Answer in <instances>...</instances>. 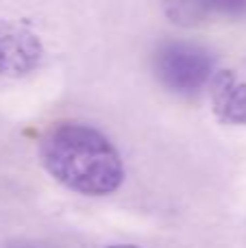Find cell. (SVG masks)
<instances>
[{
  "label": "cell",
  "instance_id": "obj_1",
  "mask_svg": "<svg viewBox=\"0 0 246 248\" xmlns=\"http://www.w3.org/2000/svg\"><path fill=\"white\" fill-rule=\"evenodd\" d=\"M37 155L50 179L81 196H111L124 183V163L113 141L85 122L48 126L37 141Z\"/></svg>",
  "mask_w": 246,
  "mask_h": 248
},
{
  "label": "cell",
  "instance_id": "obj_2",
  "mask_svg": "<svg viewBox=\"0 0 246 248\" xmlns=\"http://www.w3.org/2000/svg\"><path fill=\"white\" fill-rule=\"evenodd\" d=\"M153 72L168 92L194 96L203 92L216 74V59L212 50L200 44L170 39L157 46L153 55Z\"/></svg>",
  "mask_w": 246,
  "mask_h": 248
},
{
  "label": "cell",
  "instance_id": "obj_3",
  "mask_svg": "<svg viewBox=\"0 0 246 248\" xmlns=\"http://www.w3.org/2000/svg\"><path fill=\"white\" fill-rule=\"evenodd\" d=\"M46 48L35 31L11 20H0V77L24 78L44 63Z\"/></svg>",
  "mask_w": 246,
  "mask_h": 248
},
{
  "label": "cell",
  "instance_id": "obj_4",
  "mask_svg": "<svg viewBox=\"0 0 246 248\" xmlns=\"http://www.w3.org/2000/svg\"><path fill=\"white\" fill-rule=\"evenodd\" d=\"M164 13L179 26L246 17V0H164Z\"/></svg>",
  "mask_w": 246,
  "mask_h": 248
},
{
  "label": "cell",
  "instance_id": "obj_5",
  "mask_svg": "<svg viewBox=\"0 0 246 248\" xmlns=\"http://www.w3.org/2000/svg\"><path fill=\"white\" fill-rule=\"evenodd\" d=\"M207 87L216 120L227 126H246V83L231 70H216Z\"/></svg>",
  "mask_w": 246,
  "mask_h": 248
},
{
  "label": "cell",
  "instance_id": "obj_6",
  "mask_svg": "<svg viewBox=\"0 0 246 248\" xmlns=\"http://www.w3.org/2000/svg\"><path fill=\"white\" fill-rule=\"evenodd\" d=\"M105 248H142V246H135V244H111V246H105Z\"/></svg>",
  "mask_w": 246,
  "mask_h": 248
},
{
  "label": "cell",
  "instance_id": "obj_7",
  "mask_svg": "<svg viewBox=\"0 0 246 248\" xmlns=\"http://www.w3.org/2000/svg\"><path fill=\"white\" fill-rule=\"evenodd\" d=\"M9 248H29V246H9Z\"/></svg>",
  "mask_w": 246,
  "mask_h": 248
}]
</instances>
